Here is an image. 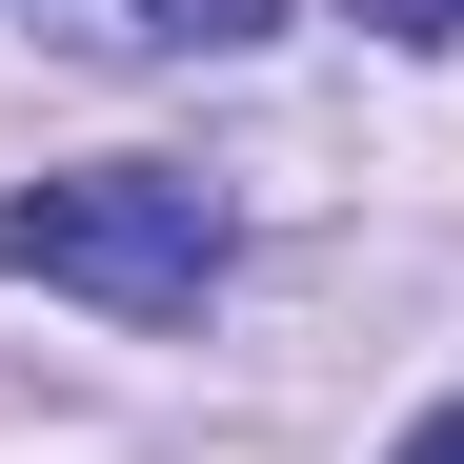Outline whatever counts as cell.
I'll use <instances>...</instances> for the list:
<instances>
[{
	"label": "cell",
	"instance_id": "cell-1",
	"mask_svg": "<svg viewBox=\"0 0 464 464\" xmlns=\"http://www.w3.org/2000/svg\"><path fill=\"white\" fill-rule=\"evenodd\" d=\"M0 263H21V283H82V303H121V324H202L222 202L182 162H82V182H21V202H0Z\"/></svg>",
	"mask_w": 464,
	"mask_h": 464
},
{
	"label": "cell",
	"instance_id": "cell-2",
	"mask_svg": "<svg viewBox=\"0 0 464 464\" xmlns=\"http://www.w3.org/2000/svg\"><path fill=\"white\" fill-rule=\"evenodd\" d=\"M141 21H162V41H263L283 0H141Z\"/></svg>",
	"mask_w": 464,
	"mask_h": 464
},
{
	"label": "cell",
	"instance_id": "cell-4",
	"mask_svg": "<svg viewBox=\"0 0 464 464\" xmlns=\"http://www.w3.org/2000/svg\"><path fill=\"white\" fill-rule=\"evenodd\" d=\"M404 464H464V404H424V424H404Z\"/></svg>",
	"mask_w": 464,
	"mask_h": 464
},
{
	"label": "cell",
	"instance_id": "cell-3",
	"mask_svg": "<svg viewBox=\"0 0 464 464\" xmlns=\"http://www.w3.org/2000/svg\"><path fill=\"white\" fill-rule=\"evenodd\" d=\"M363 21H383V41H464V0H363Z\"/></svg>",
	"mask_w": 464,
	"mask_h": 464
}]
</instances>
